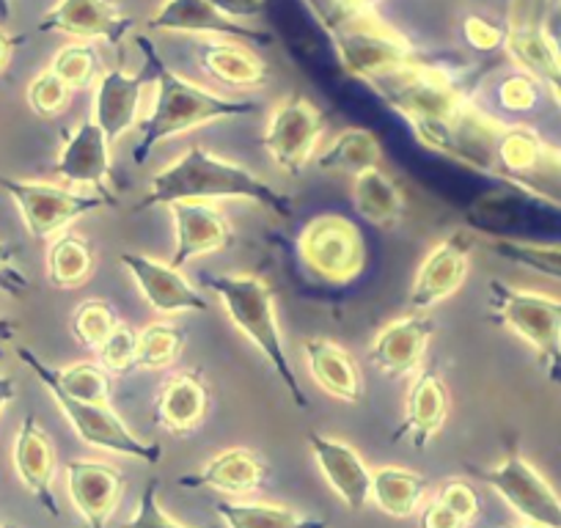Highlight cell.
<instances>
[{
	"instance_id": "obj_1",
	"label": "cell",
	"mask_w": 561,
	"mask_h": 528,
	"mask_svg": "<svg viewBox=\"0 0 561 528\" xmlns=\"http://www.w3.org/2000/svg\"><path fill=\"white\" fill-rule=\"evenodd\" d=\"M369 85L413 127L424 147L484 174H495L504 127L471 105L468 91L449 69L415 58Z\"/></svg>"
},
{
	"instance_id": "obj_2",
	"label": "cell",
	"mask_w": 561,
	"mask_h": 528,
	"mask_svg": "<svg viewBox=\"0 0 561 528\" xmlns=\"http://www.w3.org/2000/svg\"><path fill=\"white\" fill-rule=\"evenodd\" d=\"M218 198H245L280 220H289L295 213L287 193L275 191L245 165L218 158L204 147H191L174 163L158 171L147 185L138 209L171 207L174 202H218Z\"/></svg>"
},
{
	"instance_id": "obj_3",
	"label": "cell",
	"mask_w": 561,
	"mask_h": 528,
	"mask_svg": "<svg viewBox=\"0 0 561 528\" xmlns=\"http://www.w3.org/2000/svg\"><path fill=\"white\" fill-rule=\"evenodd\" d=\"M154 64V102L149 116L138 127V144L133 147V160L138 165L147 163L149 152L163 141L180 138L191 129L204 127V124L224 122V118L253 116L259 111L256 102L251 100H229L193 80L176 74L169 64L154 56L152 47H144Z\"/></svg>"
},
{
	"instance_id": "obj_4",
	"label": "cell",
	"mask_w": 561,
	"mask_h": 528,
	"mask_svg": "<svg viewBox=\"0 0 561 528\" xmlns=\"http://www.w3.org/2000/svg\"><path fill=\"white\" fill-rule=\"evenodd\" d=\"M207 284L220 298L224 311L234 322L237 331L264 355V360L273 366L275 377L280 380V386L287 388L295 405L306 411L309 400H306L298 375H295L293 364H289L287 353H284V338H280V325L278 317H275V298L270 284L264 278L253 276V273L207 276Z\"/></svg>"
},
{
	"instance_id": "obj_5",
	"label": "cell",
	"mask_w": 561,
	"mask_h": 528,
	"mask_svg": "<svg viewBox=\"0 0 561 528\" xmlns=\"http://www.w3.org/2000/svg\"><path fill=\"white\" fill-rule=\"evenodd\" d=\"M328 31L344 72L364 83L399 72L415 61L413 45L386 20L377 18L375 7L336 9Z\"/></svg>"
},
{
	"instance_id": "obj_6",
	"label": "cell",
	"mask_w": 561,
	"mask_h": 528,
	"mask_svg": "<svg viewBox=\"0 0 561 528\" xmlns=\"http://www.w3.org/2000/svg\"><path fill=\"white\" fill-rule=\"evenodd\" d=\"M490 314L537 353L545 375L561 382V300L534 289H517L493 278Z\"/></svg>"
},
{
	"instance_id": "obj_7",
	"label": "cell",
	"mask_w": 561,
	"mask_h": 528,
	"mask_svg": "<svg viewBox=\"0 0 561 528\" xmlns=\"http://www.w3.org/2000/svg\"><path fill=\"white\" fill-rule=\"evenodd\" d=\"M34 355L36 353H31V349L20 347L18 358L23 360V364L34 371L36 380L50 391V397L56 400V405L61 408V413L67 416V422L72 424V429L78 433V438L83 440V444L94 446V449L116 451V455L149 462V466H158L160 457H163V449H160L158 444H147V440L135 438V435L124 427L122 418L111 411V405H94V402H83L69 397L64 388L56 386V380H53L47 371L39 369V364H28V360H34Z\"/></svg>"
},
{
	"instance_id": "obj_8",
	"label": "cell",
	"mask_w": 561,
	"mask_h": 528,
	"mask_svg": "<svg viewBox=\"0 0 561 528\" xmlns=\"http://www.w3.org/2000/svg\"><path fill=\"white\" fill-rule=\"evenodd\" d=\"M0 191L18 204L25 229L34 240H53L83 215L116 204V198L105 193H75L53 182L14 180V176H0Z\"/></svg>"
},
{
	"instance_id": "obj_9",
	"label": "cell",
	"mask_w": 561,
	"mask_h": 528,
	"mask_svg": "<svg viewBox=\"0 0 561 528\" xmlns=\"http://www.w3.org/2000/svg\"><path fill=\"white\" fill-rule=\"evenodd\" d=\"M322 136H325V116L320 107L309 96L289 94L270 113L267 127L262 133V147L275 169L298 176L320 152Z\"/></svg>"
},
{
	"instance_id": "obj_10",
	"label": "cell",
	"mask_w": 561,
	"mask_h": 528,
	"mask_svg": "<svg viewBox=\"0 0 561 528\" xmlns=\"http://www.w3.org/2000/svg\"><path fill=\"white\" fill-rule=\"evenodd\" d=\"M298 253L311 273L328 284H350L366 264L364 234L344 215H317L298 237Z\"/></svg>"
},
{
	"instance_id": "obj_11",
	"label": "cell",
	"mask_w": 561,
	"mask_h": 528,
	"mask_svg": "<svg viewBox=\"0 0 561 528\" xmlns=\"http://www.w3.org/2000/svg\"><path fill=\"white\" fill-rule=\"evenodd\" d=\"M477 477L490 484L526 523L561 528V498L517 449L506 451L493 471H477Z\"/></svg>"
},
{
	"instance_id": "obj_12",
	"label": "cell",
	"mask_w": 561,
	"mask_h": 528,
	"mask_svg": "<svg viewBox=\"0 0 561 528\" xmlns=\"http://www.w3.org/2000/svg\"><path fill=\"white\" fill-rule=\"evenodd\" d=\"M477 248V237L466 229H455L435 242L433 251L421 259L419 273L410 287V309L413 311H433L451 295L460 292L471 267V253Z\"/></svg>"
},
{
	"instance_id": "obj_13",
	"label": "cell",
	"mask_w": 561,
	"mask_h": 528,
	"mask_svg": "<svg viewBox=\"0 0 561 528\" xmlns=\"http://www.w3.org/2000/svg\"><path fill=\"white\" fill-rule=\"evenodd\" d=\"M451 397L444 380V371L435 364H421L404 400L402 427L393 433V440H408L413 449H427L449 418Z\"/></svg>"
},
{
	"instance_id": "obj_14",
	"label": "cell",
	"mask_w": 561,
	"mask_h": 528,
	"mask_svg": "<svg viewBox=\"0 0 561 528\" xmlns=\"http://www.w3.org/2000/svg\"><path fill=\"white\" fill-rule=\"evenodd\" d=\"M124 271L138 284L140 295L160 314H182V311H207L209 303L171 262L147 256V253H118Z\"/></svg>"
},
{
	"instance_id": "obj_15",
	"label": "cell",
	"mask_w": 561,
	"mask_h": 528,
	"mask_svg": "<svg viewBox=\"0 0 561 528\" xmlns=\"http://www.w3.org/2000/svg\"><path fill=\"white\" fill-rule=\"evenodd\" d=\"M435 336V322L427 311H410L397 317L377 331L369 347V360L386 377L415 375L427 358L430 342Z\"/></svg>"
},
{
	"instance_id": "obj_16",
	"label": "cell",
	"mask_w": 561,
	"mask_h": 528,
	"mask_svg": "<svg viewBox=\"0 0 561 528\" xmlns=\"http://www.w3.org/2000/svg\"><path fill=\"white\" fill-rule=\"evenodd\" d=\"M149 31L160 34H191V36H226L240 42H262L267 45L270 36L264 31L251 28L248 23L231 20L209 7L207 0H160V7L147 18Z\"/></svg>"
},
{
	"instance_id": "obj_17",
	"label": "cell",
	"mask_w": 561,
	"mask_h": 528,
	"mask_svg": "<svg viewBox=\"0 0 561 528\" xmlns=\"http://www.w3.org/2000/svg\"><path fill=\"white\" fill-rule=\"evenodd\" d=\"M169 209L176 234L171 264L180 271L193 259L234 245V229L213 202H174Z\"/></svg>"
},
{
	"instance_id": "obj_18",
	"label": "cell",
	"mask_w": 561,
	"mask_h": 528,
	"mask_svg": "<svg viewBox=\"0 0 561 528\" xmlns=\"http://www.w3.org/2000/svg\"><path fill=\"white\" fill-rule=\"evenodd\" d=\"M133 20L113 0H58L42 18L39 31L64 34L80 42H107L116 45L127 34Z\"/></svg>"
},
{
	"instance_id": "obj_19",
	"label": "cell",
	"mask_w": 561,
	"mask_h": 528,
	"mask_svg": "<svg viewBox=\"0 0 561 528\" xmlns=\"http://www.w3.org/2000/svg\"><path fill=\"white\" fill-rule=\"evenodd\" d=\"M56 174L69 185H94L100 193L116 198L111 193V141L94 118H85L64 136Z\"/></svg>"
},
{
	"instance_id": "obj_20",
	"label": "cell",
	"mask_w": 561,
	"mask_h": 528,
	"mask_svg": "<svg viewBox=\"0 0 561 528\" xmlns=\"http://www.w3.org/2000/svg\"><path fill=\"white\" fill-rule=\"evenodd\" d=\"M147 94V74L127 72V69H111L102 72L94 85V100H91V118L102 127L107 141L116 144L124 133L138 124L140 105Z\"/></svg>"
},
{
	"instance_id": "obj_21",
	"label": "cell",
	"mask_w": 561,
	"mask_h": 528,
	"mask_svg": "<svg viewBox=\"0 0 561 528\" xmlns=\"http://www.w3.org/2000/svg\"><path fill=\"white\" fill-rule=\"evenodd\" d=\"M309 446L333 493L347 504L350 512L364 509L371 498V471L358 451L320 433H309Z\"/></svg>"
},
{
	"instance_id": "obj_22",
	"label": "cell",
	"mask_w": 561,
	"mask_h": 528,
	"mask_svg": "<svg viewBox=\"0 0 561 528\" xmlns=\"http://www.w3.org/2000/svg\"><path fill=\"white\" fill-rule=\"evenodd\" d=\"M14 471L31 495L45 506L50 517L61 515L56 493H53V473H56V449L50 435L45 433L36 416H25L14 438Z\"/></svg>"
},
{
	"instance_id": "obj_23",
	"label": "cell",
	"mask_w": 561,
	"mask_h": 528,
	"mask_svg": "<svg viewBox=\"0 0 561 528\" xmlns=\"http://www.w3.org/2000/svg\"><path fill=\"white\" fill-rule=\"evenodd\" d=\"M67 487L89 528H105L124 495V477L107 462L75 460L67 462Z\"/></svg>"
},
{
	"instance_id": "obj_24",
	"label": "cell",
	"mask_w": 561,
	"mask_h": 528,
	"mask_svg": "<svg viewBox=\"0 0 561 528\" xmlns=\"http://www.w3.org/2000/svg\"><path fill=\"white\" fill-rule=\"evenodd\" d=\"M198 64L215 83L226 89H264L270 83V69L245 42L226 39V36H207L198 42Z\"/></svg>"
},
{
	"instance_id": "obj_25",
	"label": "cell",
	"mask_w": 561,
	"mask_h": 528,
	"mask_svg": "<svg viewBox=\"0 0 561 528\" xmlns=\"http://www.w3.org/2000/svg\"><path fill=\"white\" fill-rule=\"evenodd\" d=\"M209 413V388L202 371L185 369L165 377L154 402V418L174 435L193 433Z\"/></svg>"
},
{
	"instance_id": "obj_26",
	"label": "cell",
	"mask_w": 561,
	"mask_h": 528,
	"mask_svg": "<svg viewBox=\"0 0 561 528\" xmlns=\"http://www.w3.org/2000/svg\"><path fill=\"white\" fill-rule=\"evenodd\" d=\"M306 364H309L311 377L333 400L358 405L364 400V375L353 355L336 342L322 336H311L304 342Z\"/></svg>"
},
{
	"instance_id": "obj_27",
	"label": "cell",
	"mask_w": 561,
	"mask_h": 528,
	"mask_svg": "<svg viewBox=\"0 0 561 528\" xmlns=\"http://www.w3.org/2000/svg\"><path fill=\"white\" fill-rule=\"evenodd\" d=\"M267 479V462L251 449H226L191 477H180L182 487H209L229 495H248Z\"/></svg>"
},
{
	"instance_id": "obj_28",
	"label": "cell",
	"mask_w": 561,
	"mask_h": 528,
	"mask_svg": "<svg viewBox=\"0 0 561 528\" xmlns=\"http://www.w3.org/2000/svg\"><path fill=\"white\" fill-rule=\"evenodd\" d=\"M504 50L523 72L561 91V47L556 45L548 31L531 23L510 25Z\"/></svg>"
},
{
	"instance_id": "obj_29",
	"label": "cell",
	"mask_w": 561,
	"mask_h": 528,
	"mask_svg": "<svg viewBox=\"0 0 561 528\" xmlns=\"http://www.w3.org/2000/svg\"><path fill=\"white\" fill-rule=\"evenodd\" d=\"M382 149L371 129L350 127L342 129L325 149L317 152V169L336 176H355L366 169L380 165Z\"/></svg>"
},
{
	"instance_id": "obj_30",
	"label": "cell",
	"mask_w": 561,
	"mask_h": 528,
	"mask_svg": "<svg viewBox=\"0 0 561 528\" xmlns=\"http://www.w3.org/2000/svg\"><path fill=\"white\" fill-rule=\"evenodd\" d=\"M96 251L89 237L61 231L47 248V282L56 289H78L94 276Z\"/></svg>"
},
{
	"instance_id": "obj_31",
	"label": "cell",
	"mask_w": 561,
	"mask_h": 528,
	"mask_svg": "<svg viewBox=\"0 0 561 528\" xmlns=\"http://www.w3.org/2000/svg\"><path fill=\"white\" fill-rule=\"evenodd\" d=\"M350 193H353V207L364 220L371 226H393L404 213V196L397 187V182L380 171L366 169L353 176L350 182Z\"/></svg>"
},
{
	"instance_id": "obj_32",
	"label": "cell",
	"mask_w": 561,
	"mask_h": 528,
	"mask_svg": "<svg viewBox=\"0 0 561 528\" xmlns=\"http://www.w3.org/2000/svg\"><path fill=\"white\" fill-rule=\"evenodd\" d=\"M427 479L408 468L382 466L371 471V501L391 517H410L421 509Z\"/></svg>"
},
{
	"instance_id": "obj_33",
	"label": "cell",
	"mask_w": 561,
	"mask_h": 528,
	"mask_svg": "<svg viewBox=\"0 0 561 528\" xmlns=\"http://www.w3.org/2000/svg\"><path fill=\"white\" fill-rule=\"evenodd\" d=\"M31 353H34V349H31ZM36 358H39V355H34V360H28V364H39V369L47 371V375L56 380V386L64 388L69 397L83 402H94V405H107V397H111V371H107L100 360H78V364L56 369V366H50L47 360Z\"/></svg>"
},
{
	"instance_id": "obj_34",
	"label": "cell",
	"mask_w": 561,
	"mask_h": 528,
	"mask_svg": "<svg viewBox=\"0 0 561 528\" xmlns=\"http://www.w3.org/2000/svg\"><path fill=\"white\" fill-rule=\"evenodd\" d=\"M550 158L548 147L534 136L528 127H510L501 133L499 154H495V174L523 180V176L537 174Z\"/></svg>"
},
{
	"instance_id": "obj_35",
	"label": "cell",
	"mask_w": 561,
	"mask_h": 528,
	"mask_svg": "<svg viewBox=\"0 0 561 528\" xmlns=\"http://www.w3.org/2000/svg\"><path fill=\"white\" fill-rule=\"evenodd\" d=\"M218 515L229 528H328L325 520L306 517L278 504H231L218 501Z\"/></svg>"
},
{
	"instance_id": "obj_36",
	"label": "cell",
	"mask_w": 561,
	"mask_h": 528,
	"mask_svg": "<svg viewBox=\"0 0 561 528\" xmlns=\"http://www.w3.org/2000/svg\"><path fill=\"white\" fill-rule=\"evenodd\" d=\"M185 331L169 320L149 322L138 331V366L140 369H169L185 349Z\"/></svg>"
},
{
	"instance_id": "obj_37",
	"label": "cell",
	"mask_w": 561,
	"mask_h": 528,
	"mask_svg": "<svg viewBox=\"0 0 561 528\" xmlns=\"http://www.w3.org/2000/svg\"><path fill=\"white\" fill-rule=\"evenodd\" d=\"M50 69L69 85L72 91L94 89L96 80L102 78V61L100 50L94 42H75V45H64L61 50L53 56Z\"/></svg>"
},
{
	"instance_id": "obj_38",
	"label": "cell",
	"mask_w": 561,
	"mask_h": 528,
	"mask_svg": "<svg viewBox=\"0 0 561 528\" xmlns=\"http://www.w3.org/2000/svg\"><path fill=\"white\" fill-rule=\"evenodd\" d=\"M118 322L122 320H118L116 309H113L107 300H100V298L83 300L72 314V336L75 342L83 344L85 349H94L96 353L100 344L116 331Z\"/></svg>"
},
{
	"instance_id": "obj_39",
	"label": "cell",
	"mask_w": 561,
	"mask_h": 528,
	"mask_svg": "<svg viewBox=\"0 0 561 528\" xmlns=\"http://www.w3.org/2000/svg\"><path fill=\"white\" fill-rule=\"evenodd\" d=\"M490 251L499 253L501 259L523 264L528 271L542 273L548 278L561 282V245H542V242H523V240H493Z\"/></svg>"
},
{
	"instance_id": "obj_40",
	"label": "cell",
	"mask_w": 561,
	"mask_h": 528,
	"mask_svg": "<svg viewBox=\"0 0 561 528\" xmlns=\"http://www.w3.org/2000/svg\"><path fill=\"white\" fill-rule=\"evenodd\" d=\"M75 91L53 72L50 67L45 72L36 74L28 83V91H25V100H28V107L42 118H53L58 113H64L69 107V100H72Z\"/></svg>"
},
{
	"instance_id": "obj_41",
	"label": "cell",
	"mask_w": 561,
	"mask_h": 528,
	"mask_svg": "<svg viewBox=\"0 0 561 528\" xmlns=\"http://www.w3.org/2000/svg\"><path fill=\"white\" fill-rule=\"evenodd\" d=\"M96 360L105 366L111 375H124V371L138 366V331L124 322H118L116 331L100 344L96 349Z\"/></svg>"
},
{
	"instance_id": "obj_42",
	"label": "cell",
	"mask_w": 561,
	"mask_h": 528,
	"mask_svg": "<svg viewBox=\"0 0 561 528\" xmlns=\"http://www.w3.org/2000/svg\"><path fill=\"white\" fill-rule=\"evenodd\" d=\"M122 528H185V526H180V523L171 520V517L165 515L163 506H160L158 501V479H152V482L147 484V490H144V495H140V504H138V512H135V517L129 523H124Z\"/></svg>"
},
{
	"instance_id": "obj_43",
	"label": "cell",
	"mask_w": 561,
	"mask_h": 528,
	"mask_svg": "<svg viewBox=\"0 0 561 528\" xmlns=\"http://www.w3.org/2000/svg\"><path fill=\"white\" fill-rule=\"evenodd\" d=\"M462 39H466L473 50L493 53V50H501V47H504L506 28L495 25L493 20L471 14V18L462 20Z\"/></svg>"
},
{
	"instance_id": "obj_44",
	"label": "cell",
	"mask_w": 561,
	"mask_h": 528,
	"mask_svg": "<svg viewBox=\"0 0 561 528\" xmlns=\"http://www.w3.org/2000/svg\"><path fill=\"white\" fill-rule=\"evenodd\" d=\"M501 96V105L510 107V111H531L539 100V91H537V78L531 74H512L501 83L499 89Z\"/></svg>"
},
{
	"instance_id": "obj_45",
	"label": "cell",
	"mask_w": 561,
	"mask_h": 528,
	"mask_svg": "<svg viewBox=\"0 0 561 528\" xmlns=\"http://www.w3.org/2000/svg\"><path fill=\"white\" fill-rule=\"evenodd\" d=\"M435 498H438L440 504L449 506L451 512H457L466 523H471L479 512L477 493H473L471 484L460 482V479H446L438 487V495H435Z\"/></svg>"
},
{
	"instance_id": "obj_46",
	"label": "cell",
	"mask_w": 561,
	"mask_h": 528,
	"mask_svg": "<svg viewBox=\"0 0 561 528\" xmlns=\"http://www.w3.org/2000/svg\"><path fill=\"white\" fill-rule=\"evenodd\" d=\"M28 276L20 271L18 251L9 242H0V292L12 295V298H25L28 295Z\"/></svg>"
},
{
	"instance_id": "obj_47",
	"label": "cell",
	"mask_w": 561,
	"mask_h": 528,
	"mask_svg": "<svg viewBox=\"0 0 561 528\" xmlns=\"http://www.w3.org/2000/svg\"><path fill=\"white\" fill-rule=\"evenodd\" d=\"M419 526L421 528H468L471 523H466L457 512H451L449 506L440 504V501L435 498L433 504H427L424 509H421Z\"/></svg>"
},
{
	"instance_id": "obj_48",
	"label": "cell",
	"mask_w": 561,
	"mask_h": 528,
	"mask_svg": "<svg viewBox=\"0 0 561 528\" xmlns=\"http://www.w3.org/2000/svg\"><path fill=\"white\" fill-rule=\"evenodd\" d=\"M207 3L218 9L220 14H226V18L240 20V23L256 20L267 9V0H207Z\"/></svg>"
},
{
	"instance_id": "obj_49",
	"label": "cell",
	"mask_w": 561,
	"mask_h": 528,
	"mask_svg": "<svg viewBox=\"0 0 561 528\" xmlns=\"http://www.w3.org/2000/svg\"><path fill=\"white\" fill-rule=\"evenodd\" d=\"M20 45V36L9 34L7 28H0V72L9 67V61H12L14 56V47Z\"/></svg>"
},
{
	"instance_id": "obj_50",
	"label": "cell",
	"mask_w": 561,
	"mask_h": 528,
	"mask_svg": "<svg viewBox=\"0 0 561 528\" xmlns=\"http://www.w3.org/2000/svg\"><path fill=\"white\" fill-rule=\"evenodd\" d=\"M14 397H18V380L9 375H0V413L12 405Z\"/></svg>"
},
{
	"instance_id": "obj_51",
	"label": "cell",
	"mask_w": 561,
	"mask_h": 528,
	"mask_svg": "<svg viewBox=\"0 0 561 528\" xmlns=\"http://www.w3.org/2000/svg\"><path fill=\"white\" fill-rule=\"evenodd\" d=\"M18 336V322L7 320V317H0V344L12 342Z\"/></svg>"
},
{
	"instance_id": "obj_52",
	"label": "cell",
	"mask_w": 561,
	"mask_h": 528,
	"mask_svg": "<svg viewBox=\"0 0 561 528\" xmlns=\"http://www.w3.org/2000/svg\"><path fill=\"white\" fill-rule=\"evenodd\" d=\"M9 14H12V9H9V0H0V20H7Z\"/></svg>"
},
{
	"instance_id": "obj_53",
	"label": "cell",
	"mask_w": 561,
	"mask_h": 528,
	"mask_svg": "<svg viewBox=\"0 0 561 528\" xmlns=\"http://www.w3.org/2000/svg\"><path fill=\"white\" fill-rule=\"evenodd\" d=\"M510 528H548V526H531V523H526V526H510Z\"/></svg>"
},
{
	"instance_id": "obj_54",
	"label": "cell",
	"mask_w": 561,
	"mask_h": 528,
	"mask_svg": "<svg viewBox=\"0 0 561 528\" xmlns=\"http://www.w3.org/2000/svg\"><path fill=\"white\" fill-rule=\"evenodd\" d=\"M0 360H3V349H0Z\"/></svg>"
},
{
	"instance_id": "obj_55",
	"label": "cell",
	"mask_w": 561,
	"mask_h": 528,
	"mask_svg": "<svg viewBox=\"0 0 561 528\" xmlns=\"http://www.w3.org/2000/svg\"><path fill=\"white\" fill-rule=\"evenodd\" d=\"M7 528H14V526H7Z\"/></svg>"
}]
</instances>
